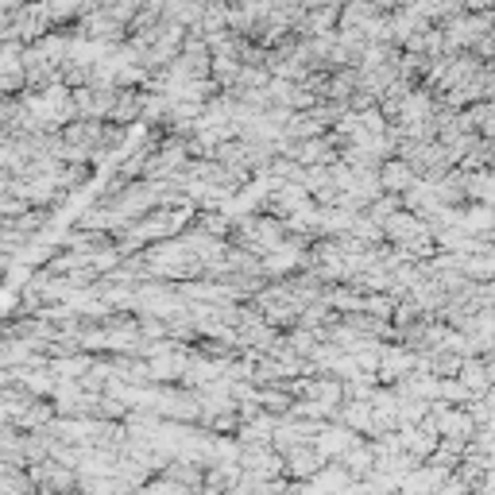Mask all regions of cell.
Instances as JSON below:
<instances>
[{"instance_id": "cell-3", "label": "cell", "mask_w": 495, "mask_h": 495, "mask_svg": "<svg viewBox=\"0 0 495 495\" xmlns=\"http://www.w3.org/2000/svg\"><path fill=\"white\" fill-rule=\"evenodd\" d=\"M345 422H348V429H372V407H348Z\"/></svg>"}, {"instance_id": "cell-1", "label": "cell", "mask_w": 495, "mask_h": 495, "mask_svg": "<svg viewBox=\"0 0 495 495\" xmlns=\"http://www.w3.org/2000/svg\"><path fill=\"white\" fill-rule=\"evenodd\" d=\"M356 441H360V437H356L348 426H341V429L329 426V429H318V434H314V449H318V457H321V461H337L341 453L353 449Z\"/></svg>"}, {"instance_id": "cell-2", "label": "cell", "mask_w": 495, "mask_h": 495, "mask_svg": "<svg viewBox=\"0 0 495 495\" xmlns=\"http://www.w3.org/2000/svg\"><path fill=\"white\" fill-rule=\"evenodd\" d=\"M348 484H353V476L345 472L341 464H329V468H318L314 476H310V488L321 491V495H341Z\"/></svg>"}]
</instances>
